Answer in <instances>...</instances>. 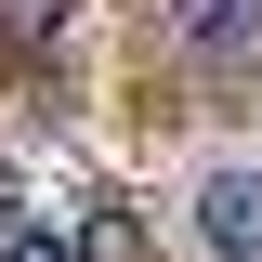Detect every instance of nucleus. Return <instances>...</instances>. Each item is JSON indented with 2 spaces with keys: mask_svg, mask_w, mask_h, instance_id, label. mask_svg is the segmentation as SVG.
<instances>
[{
  "mask_svg": "<svg viewBox=\"0 0 262 262\" xmlns=\"http://www.w3.org/2000/svg\"><path fill=\"white\" fill-rule=\"evenodd\" d=\"M0 262H79V236H13Z\"/></svg>",
  "mask_w": 262,
  "mask_h": 262,
  "instance_id": "obj_5",
  "label": "nucleus"
},
{
  "mask_svg": "<svg viewBox=\"0 0 262 262\" xmlns=\"http://www.w3.org/2000/svg\"><path fill=\"white\" fill-rule=\"evenodd\" d=\"M184 236H196V249H210V262H262V170H210V184H196L184 196Z\"/></svg>",
  "mask_w": 262,
  "mask_h": 262,
  "instance_id": "obj_1",
  "label": "nucleus"
},
{
  "mask_svg": "<svg viewBox=\"0 0 262 262\" xmlns=\"http://www.w3.org/2000/svg\"><path fill=\"white\" fill-rule=\"evenodd\" d=\"M158 249V236H144V210H118V196H105V210H79V262H144Z\"/></svg>",
  "mask_w": 262,
  "mask_h": 262,
  "instance_id": "obj_4",
  "label": "nucleus"
},
{
  "mask_svg": "<svg viewBox=\"0 0 262 262\" xmlns=\"http://www.w3.org/2000/svg\"><path fill=\"white\" fill-rule=\"evenodd\" d=\"M0 223H13V170H0Z\"/></svg>",
  "mask_w": 262,
  "mask_h": 262,
  "instance_id": "obj_6",
  "label": "nucleus"
},
{
  "mask_svg": "<svg viewBox=\"0 0 262 262\" xmlns=\"http://www.w3.org/2000/svg\"><path fill=\"white\" fill-rule=\"evenodd\" d=\"M66 39V0H0V66H39Z\"/></svg>",
  "mask_w": 262,
  "mask_h": 262,
  "instance_id": "obj_3",
  "label": "nucleus"
},
{
  "mask_svg": "<svg viewBox=\"0 0 262 262\" xmlns=\"http://www.w3.org/2000/svg\"><path fill=\"white\" fill-rule=\"evenodd\" d=\"M170 27H184V53H236L262 27V0H170Z\"/></svg>",
  "mask_w": 262,
  "mask_h": 262,
  "instance_id": "obj_2",
  "label": "nucleus"
}]
</instances>
